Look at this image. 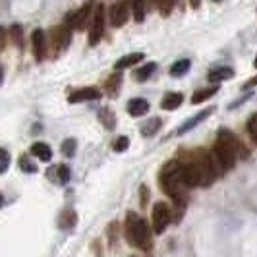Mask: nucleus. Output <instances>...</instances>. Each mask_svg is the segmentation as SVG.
Here are the masks:
<instances>
[{"instance_id": "nucleus-16", "label": "nucleus", "mask_w": 257, "mask_h": 257, "mask_svg": "<svg viewBox=\"0 0 257 257\" xmlns=\"http://www.w3.org/2000/svg\"><path fill=\"white\" fill-rule=\"evenodd\" d=\"M130 14L134 16L136 22H143L145 20V0H126Z\"/></svg>"}, {"instance_id": "nucleus-37", "label": "nucleus", "mask_w": 257, "mask_h": 257, "mask_svg": "<svg viewBox=\"0 0 257 257\" xmlns=\"http://www.w3.org/2000/svg\"><path fill=\"white\" fill-rule=\"evenodd\" d=\"M4 205V195H2V193H0V207Z\"/></svg>"}, {"instance_id": "nucleus-19", "label": "nucleus", "mask_w": 257, "mask_h": 257, "mask_svg": "<svg viewBox=\"0 0 257 257\" xmlns=\"http://www.w3.org/2000/svg\"><path fill=\"white\" fill-rule=\"evenodd\" d=\"M234 77V70L232 68H217L209 74V81L213 83H219V81H224V79H232Z\"/></svg>"}, {"instance_id": "nucleus-9", "label": "nucleus", "mask_w": 257, "mask_h": 257, "mask_svg": "<svg viewBox=\"0 0 257 257\" xmlns=\"http://www.w3.org/2000/svg\"><path fill=\"white\" fill-rule=\"evenodd\" d=\"M91 16V4H83L77 12H70L66 16V22L64 26L70 27V29H77V31H81L85 24H87V18Z\"/></svg>"}, {"instance_id": "nucleus-34", "label": "nucleus", "mask_w": 257, "mask_h": 257, "mask_svg": "<svg viewBox=\"0 0 257 257\" xmlns=\"http://www.w3.org/2000/svg\"><path fill=\"white\" fill-rule=\"evenodd\" d=\"M6 41H8V31L4 27H0V52L6 49Z\"/></svg>"}, {"instance_id": "nucleus-39", "label": "nucleus", "mask_w": 257, "mask_h": 257, "mask_svg": "<svg viewBox=\"0 0 257 257\" xmlns=\"http://www.w3.org/2000/svg\"><path fill=\"white\" fill-rule=\"evenodd\" d=\"M2 76H4V74H2V68H0V83H2Z\"/></svg>"}, {"instance_id": "nucleus-24", "label": "nucleus", "mask_w": 257, "mask_h": 257, "mask_svg": "<svg viewBox=\"0 0 257 257\" xmlns=\"http://www.w3.org/2000/svg\"><path fill=\"white\" fill-rule=\"evenodd\" d=\"M159 128H161V118H153L142 128V134L143 136H153V134L159 132Z\"/></svg>"}, {"instance_id": "nucleus-5", "label": "nucleus", "mask_w": 257, "mask_h": 257, "mask_svg": "<svg viewBox=\"0 0 257 257\" xmlns=\"http://www.w3.org/2000/svg\"><path fill=\"white\" fill-rule=\"evenodd\" d=\"M182 165V180L186 184V188H197L201 186V170H199V165L195 161V157H190L188 161L180 163Z\"/></svg>"}, {"instance_id": "nucleus-13", "label": "nucleus", "mask_w": 257, "mask_h": 257, "mask_svg": "<svg viewBox=\"0 0 257 257\" xmlns=\"http://www.w3.org/2000/svg\"><path fill=\"white\" fill-rule=\"evenodd\" d=\"M29 153L33 155L35 159H39V161H43V163H49V161L52 159V149L43 142L33 143L31 149H29Z\"/></svg>"}, {"instance_id": "nucleus-21", "label": "nucleus", "mask_w": 257, "mask_h": 257, "mask_svg": "<svg viewBox=\"0 0 257 257\" xmlns=\"http://www.w3.org/2000/svg\"><path fill=\"white\" fill-rule=\"evenodd\" d=\"M190 60L188 58H184V60H178V62H174L172 68H170V76L172 77H180L184 74H188V70H190Z\"/></svg>"}, {"instance_id": "nucleus-42", "label": "nucleus", "mask_w": 257, "mask_h": 257, "mask_svg": "<svg viewBox=\"0 0 257 257\" xmlns=\"http://www.w3.org/2000/svg\"><path fill=\"white\" fill-rule=\"evenodd\" d=\"M174 2H178V0H174Z\"/></svg>"}, {"instance_id": "nucleus-12", "label": "nucleus", "mask_w": 257, "mask_h": 257, "mask_svg": "<svg viewBox=\"0 0 257 257\" xmlns=\"http://www.w3.org/2000/svg\"><path fill=\"white\" fill-rule=\"evenodd\" d=\"M97 99H101V91L97 87H83V89L74 91L68 97L70 103H83V101H97Z\"/></svg>"}, {"instance_id": "nucleus-15", "label": "nucleus", "mask_w": 257, "mask_h": 257, "mask_svg": "<svg viewBox=\"0 0 257 257\" xmlns=\"http://www.w3.org/2000/svg\"><path fill=\"white\" fill-rule=\"evenodd\" d=\"M184 103V95L182 93H167L165 97H163V101H161V106L165 108V110H176L180 104Z\"/></svg>"}, {"instance_id": "nucleus-25", "label": "nucleus", "mask_w": 257, "mask_h": 257, "mask_svg": "<svg viewBox=\"0 0 257 257\" xmlns=\"http://www.w3.org/2000/svg\"><path fill=\"white\" fill-rule=\"evenodd\" d=\"M211 112H213V108H209V110H203V112H199V114L195 116V118H190V120H188V124H186V126H182V128L178 130V132H180V134L188 132V130L193 128L195 124H199V120H203V118H205L207 114H211Z\"/></svg>"}, {"instance_id": "nucleus-11", "label": "nucleus", "mask_w": 257, "mask_h": 257, "mask_svg": "<svg viewBox=\"0 0 257 257\" xmlns=\"http://www.w3.org/2000/svg\"><path fill=\"white\" fill-rule=\"evenodd\" d=\"M31 45H33V56H35V60H37V62L45 60V56H47V39H45V33H43L41 29H35V31H33V35H31Z\"/></svg>"}, {"instance_id": "nucleus-40", "label": "nucleus", "mask_w": 257, "mask_h": 257, "mask_svg": "<svg viewBox=\"0 0 257 257\" xmlns=\"http://www.w3.org/2000/svg\"><path fill=\"white\" fill-rule=\"evenodd\" d=\"M253 66H255V68H257V56H255V62H253Z\"/></svg>"}, {"instance_id": "nucleus-14", "label": "nucleus", "mask_w": 257, "mask_h": 257, "mask_svg": "<svg viewBox=\"0 0 257 257\" xmlns=\"http://www.w3.org/2000/svg\"><path fill=\"white\" fill-rule=\"evenodd\" d=\"M149 112V103L145 99H132L128 101V114L130 116H143Z\"/></svg>"}, {"instance_id": "nucleus-20", "label": "nucleus", "mask_w": 257, "mask_h": 257, "mask_svg": "<svg viewBox=\"0 0 257 257\" xmlns=\"http://www.w3.org/2000/svg\"><path fill=\"white\" fill-rule=\"evenodd\" d=\"M49 178H56L60 184H66V182L70 180V168L66 167V165L52 167L51 170H49Z\"/></svg>"}, {"instance_id": "nucleus-30", "label": "nucleus", "mask_w": 257, "mask_h": 257, "mask_svg": "<svg viewBox=\"0 0 257 257\" xmlns=\"http://www.w3.org/2000/svg\"><path fill=\"white\" fill-rule=\"evenodd\" d=\"M10 167V153L0 147V174H4Z\"/></svg>"}, {"instance_id": "nucleus-31", "label": "nucleus", "mask_w": 257, "mask_h": 257, "mask_svg": "<svg viewBox=\"0 0 257 257\" xmlns=\"http://www.w3.org/2000/svg\"><path fill=\"white\" fill-rule=\"evenodd\" d=\"M74 224H76V215L70 213V211H66L62 220H60V226H62V228H72Z\"/></svg>"}, {"instance_id": "nucleus-6", "label": "nucleus", "mask_w": 257, "mask_h": 257, "mask_svg": "<svg viewBox=\"0 0 257 257\" xmlns=\"http://www.w3.org/2000/svg\"><path fill=\"white\" fill-rule=\"evenodd\" d=\"M70 31H72V29L66 26H58L51 29L49 37H51V49L54 56L68 49V45H70Z\"/></svg>"}, {"instance_id": "nucleus-35", "label": "nucleus", "mask_w": 257, "mask_h": 257, "mask_svg": "<svg viewBox=\"0 0 257 257\" xmlns=\"http://www.w3.org/2000/svg\"><path fill=\"white\" fill-rule=\"evenodd\" d=\"M147 193H149V190H147V186H142V205H143V207L147 205Z\"/></svg>"}, {"instance_id": "nucleus-1", "label": "nucleus", "mask_w": 257, "mask_h": 257, "mask_svg": "<svg viewBox=\"0 0 257 257\" xmlns=\"http://www.w3.org/2000/svg\"><path fill=\"white\" fill-rule=\"evenodd\" d=\"M244 145L234 138V134L228 132V130H220L219 136H217V142H215V147H213V157L219 165L220 172H226V170H232L238 157L244 155L245 157Z\"/></svg>"}, {"instance_id": "nucleus-38", "label": "nucleus", "mask_w": 257, "mask_h": 257, "mask_svg": "<svg viewBox=\"0 0 257 257\" xmlns=\"http://www.w3.org/2000/svg\"><path fill=\"white\" fill-rule=\"evenodd\" d=\"M149 2H151V4H155V6H157V4H159V0H149Z\"/></svg>"}, {"instance_id": "nucleus-22", "label": "nucleus", "mask_w": 257, "mask_h": 257, "mask_svg": "<svg viewBox=\"0 0 257 257\" xmlns=\"http://www.w3.org/2000/svg\"><path fill=\"white\" fill-rule=\"evenodd\" d=\"M8 35H10L12 43L16 45V47H18V49H22V47H24V31H22V27H20V26H12V27H10Z\"/></svg>"}, {"instance_id": "nucleus-27", "label": "nucleus", "mask_w": 257, "mask_h": 257, "mask_svg": "<svg viewBox=\"0 0 257 257\" xmlns=\"http://www.w3.org/2000/svg\"><path fill=\"white\" fill-rule=\"evenodd\" d=\"M101 122H103L104 126H106V128L108 130H112L114 128V122H116V118H114V114H112V112H110V110H108V108H103V110H101Z\"/></svg>"}, {"instance_id": "nucleus-8", "label": "nucleus", "mask_w": 257, "mask_h": 257, "mask_svg": "<svg viewBox=\"0 0 257 257\" xmlns=\"http://www.w3.org/2000/svg\"><path fill=\"white\" fill-rule=\"evenodd\" d=\"M104 18H106V10H104L103 4H99V6H97V10H95V14H93V26H91V31H89V45L91 47H95V45L103 39Z\"/></svg>"}, {"instance_id": "nucleus-7", "label": "nucleus", "mask_w": 257, "mask_h": 257, "mask_svg": "<svg viewBox=\"0 0 257 257\" xmlns=\"http://www.w3.org/2000/svg\"><path fill=\"white\" fill-rule=\"evenodd\" d=\"M170 220H172V213H170L168 205H165L163 201L155 203L153 205V232L155 234H163V232L167 230L168 224H170Z\"/></svg>"}, {"instance_id": "nucleus-36", "label": "nucleus", "mask_w": 257, "mask_h": 257, "mask_svg": "<svg viewBox=\"0 0 257 257\" xmlns=\"http://www.w3.org/2000/svg\"><path fill=\"white\" fill-rule=\"evenodd\" d=\"M253 85H257V77H253V79H249V81H247V85H245V87H253Z\"/></svg>"}, {"instance_id": "nucleus-2", "label": "nucleus", "mask_w": 257, "mask_h": 257, "mask_svg": "<svg viewBox=\"0 0 257 257\" xmlns=\"http://www.w3.org/2000/svg\"><path fill=\"white\" fill-rule=\"evenodd\" d=\"M159 182H161V190L167 193L168 197H172L178 205L184 203L188 188H186V184L182 180L180 161H170V163H167V165L163 167V170H161Z\"/></svg>"}, {"instance_id": "nucleus-28", "label": "nucleus", "mask_w": 257, "mask_h": 257, "mask_svg": "<svg viewBox=\"0 0 257 257\" xmlns=\"http://www.w3.org/2000/svg\"><path fill=\"white\" fill-rule=\"evenodd\" d=\"M247 134H249V138L257 145V114L249 116V120H247Z\"/></svg>"}, {"instance_id": "nucleus-18", "label": "nucleus", "mask_w": 257, "mask_h": 257, "mask_svg": "<svg viewBox=\"0 0 257 257\" xmlns=\"http://www.w3.org/2000/svg\"><path fill=\"white\" fill-rule=\"evenodd\" d=\"M217 91H219V85H213V87H205V89H199L195 91L192 95V103L193 104H199L207 101V99H211L213 95H217Z\"/></svg>"}, {"instance_id": "nucleus-10", "label": "nucleus", "mask_w": 257, "mask_h": 257, "mask_svg": "<svg viewBox=\"0 0 257 257\" xmlns=\"http://www.w3.org/2000/svg\"><path fill=\"white\" fill-rule=\"evenodd\" d=\"M110 24L114 27H120L124 26L126 22H128L130 18V10H128V4H126V0H122V2H114L112 6H110Z\"/></svg>"}, {"instance_id": "nucleus-29", "label": "nucleus", "mask_w": 257, "mask_h": 257, "mask_svg": "<svg viewBox=\"0 0 257 257\" xmlns=\"http://www.w3.org/2000/svg\"><path fill=\"white\" fill-rule=\"evenodd\" d=\"M128 147H130V140L126 138V136H120V138L112 143V149H114L116 153H124Z\"/></svg>"}, {"instance_id": "nucleus-4", "label": "nucleus", "mask_w": 257, "mask_h": 257, "mask_svg": "<svg viewBox=\"0 0 257 257\" xmlns=\"http://www.w3.org/2000/svg\"><path fill=\"white\" fill-rule=\"evenodd\" d=\"M193 157H195L199 170H201V186H211L220 174V168L213 153H209L205 149H197V151H193Z\"/></svg>"}, {"instance_id": "nucleus-33", "label": "nucleus", "mask_w": 257, "mask_h": 257, "mask_svg": "<svg viewBox=\"0 0 257 257\" xmlns=\"http://www.w3.org/2000/svg\"><path fill=\"white\" fill-rule=\"evenodd\" d=\"M74 151H76V142H74V140H66V142L62 143V153H64L66 157H72Z\"/></svg>"}, {"instance_id": "nucleus-17", "label": "nucleus", "mask_w": 257, "mask_h": 257, "mask_svg": "<svg viewBox=\"0 0 257 257\" xmlns=\"http://www.w3.org/2000/svg\"><path fill=\"white\" fill-rule=\"evenodd\" d=\"M143 58H145V54H143V52H132V54L122 56V58L114 64V68L116 70H126V68H130V66L138 64V62L143 60Z\"/></svg>"}, {"instance_id": "nucleus-41", "label": "nucleus", "mask_w": 257, "mask_h": 257, "mask_svg": "<svg viewBox=\"0 0 257 257\" xmlns=\"http://www.w3.org/2000/svg\"><path fill=\"white\" fill-rule=\"evenodd\" d=\"M215 2H220V0H215Z\"/></svg>"}, {"instance_id": "nucleus-23", "label": "nucleus", "mask_w": 257, "mask_h": 257, "mask_svg": "<svg viewBox=\"0 0 257 257\" xmlns=\"http://www.w3.org/2000/svg\"><path fill=\"white\" fill-rule=\"evenodd\" d=\"M155 68H157V66H155L153 62H151V64H145L143 68H140V70L136 72V79H138V81H147L149 76L155 72Z\"/></svg>"}, {"instance_id": "nucleus-32", "label": "nucleus", "mask_w": 257, "mask_h": 257, "mask_svg": "<svg viewBox=\"0 0 257 257\" xmlns=\"http://www.w3.org/2000/svg\"><path fill=\"white\" fill-rule=\"evenodd\" d=\"M20 167H22V170H26V172H35V170H37L35 163H31V159H29L27 155H24V157L20 159Z\"/></svg>"}, {"instance_id": "nucleus-26", "label": "nucleus", "mask_w": 257, "mask_h": 257, "mask_svg": "<svg viewBox=\"0 0 257 257\" xmlns=\"http://www.w3.org/2000/svg\"><path fill=\"white\" fill-rule=\"evenodd\" d=\"M120 83H122V76H120V74H114V76L106 81V91H108V95L114 97L118 87H120Z\"/></svg>"}, {"instance_id": "nucleus-3", "label": "nucleus", "mask_w": 257, "mask_h": 257, "mask_svg": "<svg viewBox=\"0 0 257 257\" xmlns=\"http://www.w3.org/2000/svg\"><path fill=\"white\" fill-rule=\"evenodd\" d=\"M124 234L130 245L149 251L153 247V238H151V230L147 226V222L138 215V213H128L126 217V224H124Z\"/></svg>"}]
</instances>
